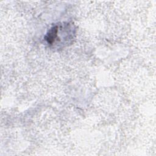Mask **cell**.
Wrapping results in <instances>:
<instances>
[{"mask_svg": "<svg viewBox=\"0 0 156 156\" xmlns=\"http://www.w3.org/2000/svg\"><path fill=\"white\" fill-rule=\"evenodd\" d=\"M76 34L74 24L69 23H58L52 26L44 37L50 47L60 48L71 43Z\"/></svg>", "mask_w": 156, "mask_h": 156, "instance_id": "6da1fadb", "label": "cell"}]
</instances>
